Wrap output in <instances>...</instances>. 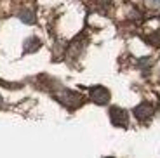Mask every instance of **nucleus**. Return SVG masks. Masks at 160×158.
I'll list each match as a JSON object with an SVG mask.
<instances>
[{
    "label": "nucleus",
    "mask_w": 160,
    "mask_h": 158,
    "mask_svg": "<svg viewBox=\"0 0 160 158\" xmlns=\"http://www.w3.org/2000/svg\"><path fill=\"white\" fill-rule=\"evenodd\" d=\"M54 97L59 101L63 106H66L68 110H75L78 108L80 104L84 103V97L78 94V92H73V91H68V89H61L54 94Z\"/></svg>",
    "instance_id": "f257e3e1"
},
{
    "label": "nucleus",
    "mask_w": 160,
    "mask_h": 158,
    "mask_svg": "<svg viewBox=\"0 0 160 158\" xmlns=\"http://www.w3.org/2000/svg\"><path fill=\"white\" fill-rule=\"evenodd\" d=\"M89 97H91L92 103L96 104H106L110 101V97H112V94L103 85H94V87L89 89Z\"/></svg>",
    "instance_id": "f03ea898"
},
{
    "label": "nucleus",
    "mask_w": 160,
    "mask_h": 158,
    "mask_svg": "<svg viewBox=\"0 0 160 158\" xmlns=\"http://www.w3.org/2000/svg\"><path fill=\"white\" fill-rule=\"evenodd\" d=\"M110 120H112V123L117 127H127L129 113L125 110H122V108H118V106H113V108H110Z\"/></svg>",
    "instance_id": "7ed1b4c3"
},
{
    "label": "nucleus",
    "mask_w": 160,
    "mask_h": 158,
    "mask_svg": "<svg viewBox=\"0 0 160 158\" xmlns=\"http://www.w3.org/2000/svg\"><path fill=\"white\" fill-rule=\"evenodd\" d=\"M153 113H155V106H153L152 103H141L138 104L136 108H134V116H136L139 122H146V120H150L153 116Z\"/></svg>",
    "instance_id": "20e7f679"
},
{
    "label": "nucleus",
    "mask_w": 160,
    "mask_h": 158,
    "mask_svg": "<svg viewBox=\"0 0 160 158\" xmlns=\"http://www.w3.org/2000/svg\"><path fill=\"white\" fill-rule=\"evenodd\" d=\"M18 17H19L23 23H26V24H33V23H35V14H33L30 9H23V11H19Z\"/></svg>",
    "instance_id": "39448f33"
},
{
    "label": "nucleus",
    "mask_w": 160,
    "mask_h": 158,
    "mask_svg": "<svg viewBox=\"0 0 160 158\" xmlns=\"http://www.w3.org/2000/svg\"><path fill=\"white\" fill-rule=\"evenodd\" d=\"M40 47V40L37 37H30L26 42H24V52H33Z\"/></svg>",
    "instance_id": "423d86ee"
},
{
    "label": "nucleus",
    "mask_w": 160,
    "mask_h": 158,
    "mask_svg": "<svg viewBox=\"0 0 160 158\" xmlns=\"http://www.w3.org/2000/svg\"><path fill=\"white\" fill-rule=\"evenodd\" d=\"M146 4L153 9H160V0H146Z\"/></svg>",
    "instance_id": "0eeeda50"
}]
</instances>
